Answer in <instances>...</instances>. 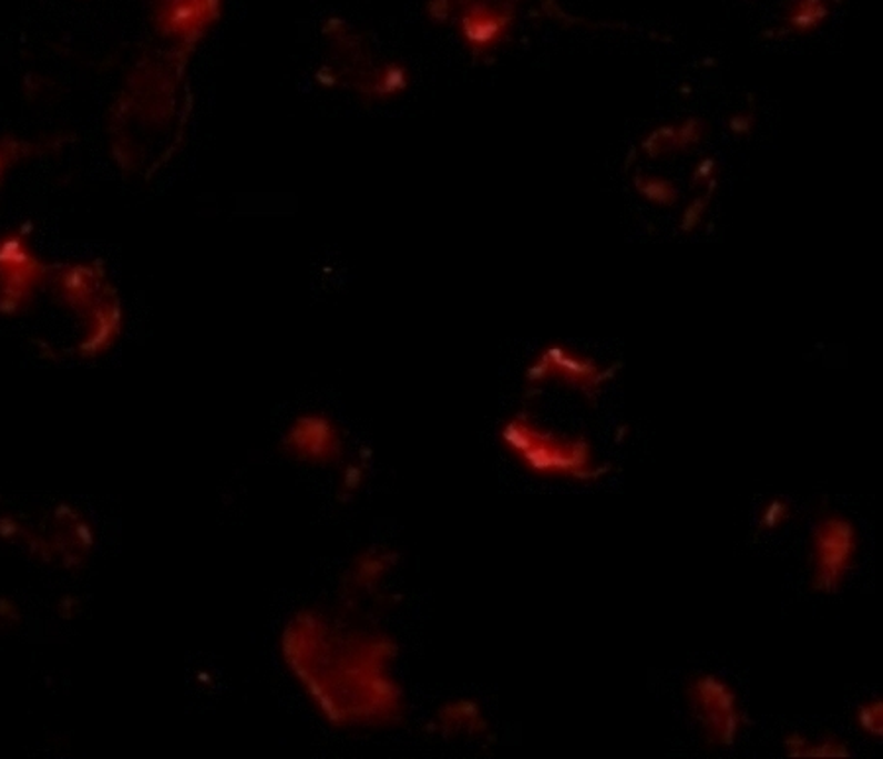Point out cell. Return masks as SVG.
Returning a JSON list of instances; mask_svg holds the SVG:
<instances>
[{"label": "cell", "instance_id": "obj_11", "mask_svg": "<svg viewBox=\"0 0 883 759\" xmlns=\"http://www.w3.org/2000/svg\"><path fill=\"white\" fill-rule=\"evenodd\" d=\"M289 458L310 465H335L346 458L348 445L340 424L325 412H302L284 434Z\"/></svg>", "mask_w": 883, "mask_h": 759}, {"label": "cell", "instance_id": "obj_5", "mask_svg": "<svg viewBox=\"0 0 883 759\" xmlns=\"http://www.w3.org/2000/svg\"><path fill=\"white\" fill-rule=\"evenodd\" d=\"M524 0H427V17L452 28L473 60L491 61L515 34Z\"/></svg>", "mask_w": 883, "mask_h": 759}, {"label": "cell", "instance_id": "obj_22", "mask_svg": "<svg viewBox=\"0 0 883 759\" xmlns=\"http://www.w3.org/2000/svg\"><path fill=\"white\" fill-rule=\"evenodd\" d=\"M756 119L754 111L748 109L745 112H735L729 119L730 134L735 137H747L754 132Z\"/></svg>", "mask_w": 883, "mask_h": 759}, {"label": "cell", "instance_id": "obj_3", "mask_svg": "<svg viewBox=\"0 0 883 759\" xmlns=\"http://www.w3.org/2000/svg\"><path fill=\"white\" fill-rule=\"evenodd\" d=\"M320 79L363 103H391L411 86L403 61L381 50L373 35L348 18H328L320 30Z\"/></svg>", "mask_w": 883, "mask_h": 759}, {"label": "cell", "instance_id": "obj_21", "mask_svg": "<svg viewBox=\"0 0 883 759\" xmlns=\"http://www.w3.org/2000/svg\"><path fill=\"white\" fill-rule=\"evenodd\" d=\"M791 519V504L781 496H776L772 501L763 504L760 512V526L763 530H778Z\"/></svg>", "mask_w": 883, "mask_h": 759}, {"label": "cell", "instance_id": "obj_14", "mask_svg": "<svg viewBox=\"0 0 883 759\" xmlns=\"http://www.w3.org/2000/svg\"><path fill=\"white\" fill-rule=\"evenodd\" d=\"M831 14L829 0H789L783 30L786 34H809L819 30Z\"/></svg>", "mask_w": 883, "mask_h": 759}, {"label": "cell", "instance_id": "obj_18", "mask_svg": "<svg viewBox=\"0 0 883 759\" xmlns=\"http://www.w3.org/2000/svg\"><path fill=\"white\" fill-rule=\"evenodd\" d=\"M674 137H676V124H660L650 130L640 142V155L648 160H660L664 155L674 152Z\"/></svg>", "mask_w": 883, "mask_h": 759}, {"label": "cell", "instance_id": "obj_17", "mask_svg": "<svg viewBox=\"0 0 883 759\" xmlns=\"http://www.w3.org/2000/svg\"><path fill=\"white\" fill-rule=\"evenodd\" d=\"M719 188V181L712 180L704 187V193L699 197H695L689 205L684 208L681 213V220H679V230L681 234H694L699 230V226L704 224L705 214L711 206L712 198L717 195Z\"/></svg>", "mask_w": 883, "mask_h": 759}, {"label": "cell", "instance_id": "obj_6", "mask_svg": "<svg viewBox=\"0 0 883 759\" xmlns=\"http://www.w3.org/2000/svg\"><path fill=\"white\" fill-rule=\"evenodd\" d=\"M620 369V361L599 366L595 359L572 350L566 343L552 341L528 363L524 381L528 394H538L548 384H559L584 394L585 399H593L618 376Z\"/></svg>", "mask_w": 883, "mask_h": 759}, {"label": "cell", "instance_id": "obj_28", "mask_svg": "<svg viewBox=\"0 0 883 759\" xmlns=\"http://www.w3.org/2000/svg\"><path fill=\"white\" fill-rule=\"evenodd\" d=\"M78 606L79 598L73 597V595H65V597L61 598L60 605H58V613H60L61 618L71 620L78 615Z\"/></svg>", "mask_w": 883, "mask_h": 759}, {"label": "cell", "instance_id": "obj_9", "mask_svg": "<svg viewBox=\"0 0 883 759\" xmlns=\"http://www.w3.org/2000/svg\"><path fill=\"white\" fill-rule=\"evenodd\" d=\"M52 269L35 256L34 246L18 234L0 236V315L20 316L34 307Z\"/></svg>", "mask_w": 883, "mask_h": 759}, {"label": "cell", "instance_id": "obj_16", "mask_svg": "<svg viewBox=\"0 0 883 759\" xmlns=\"http://www.w3.org/2000/svg\"><path fill=\"white\" fill-rule=\"evenodd\" d=\"M633 185L638 193V197L644 198L650 205L671 208L679 203V188L674 181L661 175H650L643 170H636L633 175Z\"/></svg>", "mask_w": 883, "mask_h": 759}, {"label": "cell", "instance_id": "obj_12", "mask_svg": "<svg viewBox=\"0 0 883 759\" xmlns=\"http://www.w3.org/2000/svg\"><path fill=\"white\" fill-rule=\"evenodd\" d=\"M397 565H399V555L393 550L371 547L361 552L346 572L343 579L346 595L352 598L353 603L381 597L389 583L387 579L393 575Z\"/></svg>", "mask_w": 883, "mask_h": 759}, {"label": "cell", "instance_id": "obj_13", "mask_svg": "<svg viewBox=\"0 0 883 759\" xmlns=\"http://www.w3.org/2000/svg\"><path fill=\"white\" fill-rule=\"evenodd\" d=\"M432 726L444 738H480L490 734V720L483 717L480 705L472 699L448 700L438 708Z\"/></svg>", "mask_w": 883, "mask_h": 759}, {"label": "cell", "instance_id": "obj_20", "mask_svg": "<svg viewBox=\"0 0 883 759\" xmlns=\"http://www.w3.org/2000/svg\"><path fill=\"white\" fill-rule=\"evenodd\" d=\"M707 129L704 120L699 116H687L676 124V137H674V152H687L694 150L704 142Z\"/></svg>", "mask_w": 883, "mask_h": 759}, {"label": "cell", "instance_id": "obj_2", "mask_svg": "<svg viewBox=\"0 0 883 759\" xmlns=\"http://www.w3.org/2000/svg\"><path fill=\"white\" fill-rule=\"evenodd\" d=\"M189 55L162 45L155 60L144 58L119 99L122 129L126 130L129 167H157L175 154L189 119Z\"/></svg>", "mask_w": 883, "mask_h": 759}, {"label": "cell", "instance_id": "obj_24", "mask_svg": "<svg viewBox=\"0 0 883 759\" xmlns=\"http://www.w3.org/2000/svg\"><path fill=\"white\" fill-rule=\"evenodd\" d=\"M73 532H75V542H78L79 550L83 554L91 552V547L95 546V534H93L91 524L83 521V519H79L78 522H73Z\"/></svg>", "mask_w": 883, "mask_h": 759}, {"label": "cell", "instance_id": "obj_1", "mask_svg": "<svg viewBox=\"0 0 883 759\" xmlns=\"http://www.w3.org/2000/svg\"><path fill=\"white\" fill-rule=\"evenodd\" d=\"M279 652L310 707L343 730H379L407 715L399 644L378 626L320 608L285 623Z\"/></svg>", "mask_w": 883, "mask_h": 759}, {"label": "cell", "instance_id": "obj_19", "mask_svg": "<svg viewBox=\"0 0 883 759\" xmlns=\"http://www.w3.org/2000/svg\"><path fill=\"white\" fill-rule=\"evenodd\" d=\"M858 730L874 740L883 738V700L872 699L862 702L856 710Z\"/></svg>", "mask_w": 883, "mask_h": 759}, {"label": "cell", "instance_id": "obj_27", "mask_svg": "<svg viewBox=\"0 0 883 759\" xmlns=\"http://www.w3.org/2000/svg\"><path fill=\"white\" fill-rule=\"evenodd\" d=\"M53 519L58 522H78L81 516H79L78 509L75 506H71L69 503H60L55 509H53Z\"/></svg>", "mask_w": 883, "mask_h": 759}, {"label": "cell", "instance_id": "obj_25", "mask_svg": "<svg viewBox=\"0 0 883 759\" xmlns=\"http://www.w3.org/2000/svg\"><path fill=\"white\" fill-rule=\"evenodd\" d=\"M24 530L27 529H24L14 516H10V514H2V516H0V540H7V542L22 540Z\"/></svg>", "mask_w": 883, "mask_h": 759}, {"label": "cell", "instance_id": "obj_7", "mask_svg": "<svg viewBox=\"0 0 883 759\" xmlns=\"http://www.w3.org/2000/svg\"><path fill=\"white\" fill-rule=\"evenodd\" d=\"M147 22L164 48L193 58L220 22L224 0H142Z\"/></svg>", "mask_w": 883, "mask_h": 759}, {"label": "cell", "instance_id": "obj_23", "mask_svg": "<svg viewBox=\"0 0 883 759\" xmlns=\"http://www.w3.org/2000/svg\"><path fill=\"white\" fill-rule=\"evenodd\" d=\"M712 180H717V160L712 155H705L695 165L691 183H694V187H705Z\"/></svg>", "mask_w": 883, "mask_h": 759}, {"label": "cell", "instance_id": "obj_30", "mask_svg": "<svg viewBox=\"0 0 883 759\" xmlns=\"http://www.w3.org/2000/svg\"><path fill=\"white\" fill-rule=\"evenodd\" d=\"M832 2H842V0H832Z\"/></svg>", "mask_w": 883, "mask_h": 759}, {"label": "cell", "instance_id": "obj_4", "mask_svg": "<svg viewBox=\"0 0 883 759\" xmlns=\"http://www.w3.org/2000/svg\"><path fill=\"white\" fill-rule=\"evenodd\" d=\"M501 445L524 471L536 478L567 479L577 483L609 475V463H599L584 435H567L544 427L528 410L515 412L501 424Z\"/></svg>", "mask_w": 883, "mask_h": 759}, {"label": "cell", "instance_id": "obj_26", "mask_svg": "<svg viewBox=\"0 0 883 759\" xmlns=\"http://www.w3.org/2000/svg\"><path fill=\"white\" fill-rule=\"evenodd\" d=\"M0 620L4 624H20L22 615L14 601L7 597H0Z\"/></svg>", "mask_w": 883, "mask_h": 759}, {"label": "cell", "instance_id": "obj_15", "mask_svg": "<svg viewBox=\"0 0 883 759\" xmlns=\"http://www.w3.org/2000/svg\"><path fill=\"white\" fill-rule=\"evenodd\" d=\"M783 748L788 758H849L850 748L834 736H826L823 740H811L803 734H788L783 738Z\"/></svg>", "mask_w": 883, "mask_h": 759}, {"label": "cell", "instance_id": "obj_10", "mask_svg": "<svg viewBox=\"0 0 883 759\" xmlns=\"http://www.w3.org/2000/svg\"><path fill=\"white\" fill-rule=\"evenodd\" d=\"M687 699L707 742L715 748H730L737 742L747 718L729 683L715 674L697 675L687 689Z\"/></svg>", "mask_w": 883, "mask_h": 759}, {"label": "cell", "instance_id": "obj_29", "mask_svg": "<svg viewBox=\"0 0 883 759\" xmlns=\"http://www.w3.org/2000/svg\"><path fill=\"white\" fill-rule=\"evenodd\" d=\"M638 160H640V150L630 147L625 155V173H630V171L635 170Z\"/></svg>", "mask_w": 883, "mask_h": 759}, {"label": "cell", "instance_id": "obj_8", "mask_svg": "<svg viewBox=\"0 0 883 759\" xmlns=\"http://www.w3.org/2000/svg\"><path fill=\"white\" fill-rule=\"evenodd\" d=\"M860 534L841 514L819 519L811 536V585L821 595L841 591L856 565Z\"/></svg>", "mask_w": 883, "mask_h": 759}]
</instances>
